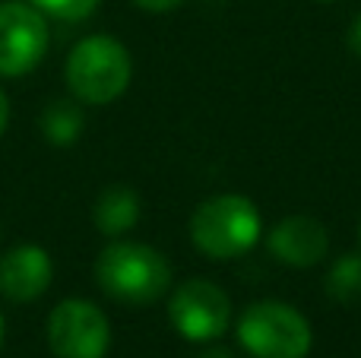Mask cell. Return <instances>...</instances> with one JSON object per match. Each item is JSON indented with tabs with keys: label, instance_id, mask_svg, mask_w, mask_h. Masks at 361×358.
<instances>
[{
	"label": "cell",
	"instance_id": "9",
	"mask_svg": "<svg viewBox=\"0 0 361 358\" xmlns=\"http://www.w3.org/2000/svg\"><path fill=\"white\" fill-rule=\"evenodd\" d=\"M54 279L51 254L38 245H19L0 257V295L10 302H35Z\"/></svg>",
	"mask_w": 361,
	"mask_h": 358
},
{
	"label": "cell",
	"instance_id": "18",
	"mask_svg": "<svg viewBox=\"0 0 361 358\" xmlns=\"http://www.w3.org/2000/svg\"><path fill=\"white\" fill-rule=\"evenodd\" d=\"M0 349H4V314H0Z\"/></svg>",
	"mask_w": 361,
	"mask_h": 358
},
{
	"label": "cell",
	"instance_id": "15",
	"mask_svg": "<svg viewBox=\"0 0 361 358\" xmlns=\"http://www.w3.org/2000/svg\"><path fill=\"white\" fill-rule=\"evenodd\" d=\"M349 48L361 57V13L355 16V23H352V29H349Z\"/></svg>",
	"mask_w": 361,
	"mask_h": 358
},
{
	"label": "cell",
	"instance_id": "5",
	"mask_svg": "<svg viewBox=\"0 0 361 358\" xmlns=\"http://www.w3.org/2000/svg\"><path fill=\"white\" fill-rule=\"evenodd\" d=\"M169 321L187 342H212L231 327V298L212 279H187L169 298Z\"/></svg>",
	"mask_w": 361,
	"mask_h": 358
},
{
	"label": "cell",
	"instance_id": "12",
	"mask_svg": "<svg viewBox=\"0 0 361 358\" xmlns=\"http://www.w3.org/2000/svg\"><path fill=\"white\" fill-rule=\"evenodd\" d=\"M326 295L336 304H355L361 298V254L349 251L343 257L333 260L330 273L324 279Z\"/></svg>",
	"mask_w": 361,
	"mask_h": 358
},
{
	"label": "cell",
	"instance_id": "7",
	"mask_svg": "<svg viewBox=\"0 0 361 358\" xmlns=\"http://www.w3.org/2000/svg\"><path fill=\"white\" fill-rule=\"evenodd\" d=\"M48 19L23 0L0 4V76H25L48 54Z\"/></svg>",
	"mask_w": 361,
	"mask_h": 358
},
{
	"label": "cell",
	"instance_id": "11",
	"mask_svg": "<svg viewBox=\"0 0 361 358\" xmlns=\"http://www.w3.org/2000/svg\"><path fill=\"white\" fill-rule=\"evenodd\" d=\"M38 127H42V137L54 146H70L82 137V108L73 99H57L38 114Z\"/></svg>",
	"mask_w": 361,
	"mask_h": 358
},
{
	"label": "cell",
	"instance_id": "10",
	"mask_svg": "<svg viewBox=\"0 0 361 358\" xmlns=\"http://www.w3.org/2000/svg\"><path fill=\"white\" fill-rule=\"evenodd\" d=\"M92 222L102 235L108 238H121L140 222V194L127 184H111L95 197Z\"/></svg>",
	"mask_w": 361,
	"mask_h": 358
},
{
	"label": "cell",
	"instance_id": "14",
	"mask_svg": "<svg viewBox=\"0 0 361 358\" xmlns=\"http://www.w3.org/2000/svg\"><path fill=\"white\" fill-rule=\"evenodd\" d=\"M137 10H146V13H169L180 6V0H130Z\"/></svg>",
	"mask_w": 361,
	"mask_h": 358
},
{
	"label": "cell",
	"instance_id": "8",
	"mask_svg": "<svg viewBox=\"0 0 361 358\" xmlns=\"http://www.w3.org/2000/svg\"><path fill=\"white\" fill-rule=\"evenodd\" d=\"M267 247L282 266L311 270L330 254V235L314 216H286L267 232Z\"/></svg>",
	"mask_w": 361,
	"mask_h": 358
},
{
	"label": "cell",
	"instance_id": "6",
	"mask_svg": "<svg viewBox=\"0 0 361 358\" xmlns=\"http://www.w3.org/2000/svg\"><path fill=\"white\" fill-rule=\"evenodd\" d=\"M48 346L57 358H105L111 346V323L99 304L67 298L48 317Z\"/></svg>",
	"mask_w": 361,
	"mask_h": 358
},
{
	"label": "cell",
	"instance_id": "1",
	"mask_svg": "<svg viewBox=\"0 0 361 358\" xmlns=\"http://www.w3.org/2000/svg\"><path fill=\"white\" fill-rule=\"evenodd\" d=\"M95 283L114 302L143 308L169 292L171 264L162 251L143 245V241L114 238L108 247H102L99 260H95Z\"/></svg>",
	"mask_w": 361,
	"mask_h": 358
},
{
	"label": "cell",
	"instance_id": "3",
	"mask_svg": "<svg viewBox=\"0 0 361 358\" xmlns=\"http://www.w3.org/2000/svg\"><path fill=\"white\" fill-rule=\"evenodd\" d=\"M63 80L82 105H111L133 80L130 51L111 35H86L67 54Z\"/></svg>",
	"mask_w": 361,
	"mask_h": 358
},
{
	"label": "cell",
	"instance_id": "2",
	"mask_svg": "<svg viewBox=\"0 0 361 358\" xmlns=\"http://www.w3.org/2000/svg\"><path fill=\"white\" fill-rule=\"evenodd\" d=\"M190 241L209 260H235L260 241L263 219L254 200L241 194H219L203 200L190 216Z\"/></svg>",
	"mask_w": 361,
	"mask_h": 358
},
{
	"label": "cell",
	"instance_id": "17",
	"mask_svg": "<svg viewBox=\"0 0 361 358\" xmlns=\"http://www.w3.org/2000/svg\"><path fill=\"white\" fill-rule=\"evenodd\" d=\"M197 358H235L228 352V349H222V346H212V349H203Z\"/></svg>",
	"mask_w": 361,
	"mask_h": 358
},
{
	"label": "cell",
	"instance_id": "4",
	"mask_svg": "<svg viewBox=\"0 0 361 358\" xmlns=\"http://www.w3.org/2000/svg\"><path fill=\"white\" fill-rule=\"evenodd\" d=\"M238 342L250 358H307L314 330L286 302H254L238 317Z\"/></svg>",
	"mask_w": 361,
	"mask_h": 358
},
{
	"label": "cell",
	"instance_id": "19",
	"mask_svg": "<svg viewBox=\"0 0 361 358\" xmlns=\"http://www.w3.org/2000/svg\"><path fill=\"white\" fill-rule=\"evenodd\" d=\"M320 4H333V0H320Z\"/></svg>",
	"mask_w": 361,
	"mask_h": 358
},
{
	"label": "cell",
	"instance_id": "20",
	"mask_svg": "<svg viewBox=\"0 0 361 358\" xmlns=\"http://www.w3.org/2000/svg\"><path fill=\"white\" fill-rule=\"evenodd\" d=\"M358 238H361V228H358Z\"/></svg>",
	"mask_w": 361,
	"mask_h": 358
},
{
	"label": "cell",
	"instance_id": "16",
	"mask_svg": "<svg viewBox=\"0 0 361 358\" xmlns=\"http://www.w3.org/2000/svg\"><path fill=\"white\" fill-rule=\"evenodd\" d=\"M6 124H10V99H6V92L0 89V137L6 133Z\"/></svg>",
	"mask_w": 361,
	"mask_h": 358
},
{
	"label": "cell",
	"instance_id": "13",
	"mask_svg": "<svg viewBox=\"0 0 361 358\" xmlns=\"http://www.w3.org/2000/svg\"><path fill=\"white\" fill-rule=\"evenodd\" d=\"M25 4H32L51 19H61V23H82L99 10L102 0H25Z\"/></svg>",
	"mask_w": 361,
	"mask_h": 358
}]
</instances>
